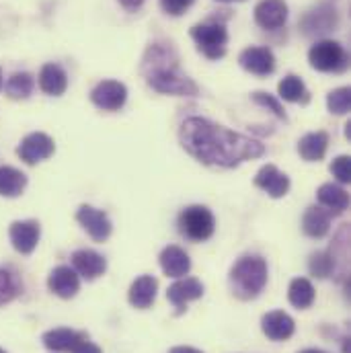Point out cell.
Returning <instances> with one entry per match:
<instances>
[{
  "mask_svg": "<svg viewBox=\"0 0 351 353\" xmlns=\"http://www.w3.org/2000/svg\"><path fill=\"white\" fill-rule=\"evenodd\" d=\"M179 138L183 148L195 161L208 167L232 169L245 161H253L265 154V146L259 140L237 134L205 117L185 119Z\"/></svg>",
  "mask_w": 351,
  "mask_h": 353,
  "instance_id": "1",
  "label": "cell"
},
{
  "mask_svg": "<svg viewBox=\"0 0 351 353\" xmlns=\"http://www.w3.org/2000/svg\"><path fill=\"white\" fill-rule=\"evenodd\" d=\"M144 77L154 90L165 94L195 97L197 85L179 70V56L169 43H152L144 56Z\"/></svg>",
  "mask_w": 351,
  "mask_h": 353,
  "instance_id": "2",
  "label": "cell"
},
{
  "mask_svg": "<svg viewBox=\"0 0 351 353\" xmlns=\"http://www.w3.org/2000/svg\"><path fill=\"white\" fill-rule=\"evenodd\" d=\"M267 261L259 255H245L232 265L228 281L239 300H255L267 283Z\"/></svg>",
  "mask_w": 351,
  "mask_h": 353,
  "instance_id": "3",
  "label": "cell"
},
{
  "mask_svg": "<svg viewBox=\"0 0 351 353\" xmlns=\"http://www.w3.org/2000/svg\"><path fill=\"white\" fill-rule=\"evenodd\" d=\"M191 39L195 41L197 50L208 58V60H220L226 56V46H228V31L222 23L208 21V23H197L191 27Z\"/></svg>",
  "mask_w": 351,
  "mask_h": 353,
  "instance_id": "4",
  "label": "cell"
},
{
  "mask_svg": "<svg viewBox=\"0 0 351 353\" xmlns=\"http://www.w3.org/2000/svg\"><path fill=\"white\" fill-rule=\"evenodd\" d=\"M179 232L193 241V243H203L212 239L216 230V218L205 205H189L179 214Z\"/></svg>",
  "mask_w": 351,
  "mask_h": 353,
  "instance_id": "5",
  "label": "cell"
},
{
  "mask_svg": "<svg viewBox=\"0 0 351 353\" xmlns=\"http://www.w3.org/2000/svg\"><path fill=\"white\" fill-rule=\"evenodd\" d=\"M308 62L314 70L319 72H343L350 66V56L343 50L341 43L331 41V39H323L317 41L310 52H308Z\"/></svg>",
  "mask_w": 351,
  "mask_h": 353,
  "instance_id": "6",
  "label": "cell"
},
{
  "mask_svg": "<svg viewBox=\"0 0 351 353\" xmlns=\"http://www.w3.org/2000/svg\"><path fill=\"white\" fill-rule=\"evenodd\" d=\"M90 101L103 111H117L128 101V88L119 81H101L90 90Z\"/></svg>",
  "mask_w": 351,
  "mask_h": 353,
  "instance_id": "7",
  "label": "cell"
},
{
  "mask_svg": "<svg viewBox=\"0 0 351 353\" xmlns=\"http://www.w3.org/2000/svg\"><path fill=\"white\" fill-rule=\"evenodd\" d=\"M56 150V144L54 140L48 136V134H41V132H35V134H29L21 146L17 148V154L23 163L27 165H35V163H41L46 159H50Z\"/></svg>",
  "mask_w": 351,
  "mask_h": 353,
  "instance_id": "8",
  "label": "cell"
},
{
  "mask_svg": "<svg viewBox=\"0 0 351 353\" xmlns=\"http://www.w3.org/2000/svg\"><path fill=\"white\" fill-rule=\"evenodd\" d=\"M77 220L88 232V236L94 243H105L111 236V220L103 210H97L92 205H81L77 212Z\"/></svg>",
  "mask_w": 351,
  "mask_h": 353,
  "instance_id": "9",
  "label": "cell"
},
{
  "mask_svg": "<svg viewBox=\"0 0 351 353\" xmlns=\"http://www.w3.org/2000/svg\"><path fill=\"white\" fill-rule=\"evenodd\" d=\"M339 23V17H337V10L329 4H319L317 8L308 10L302 21H300V27L306 35H323V33H329L337 27Z\"/></svg>",
  "mask_w": 351,
  "mask_h": 353,
  "instance_id": "10",
  "label": "cell"
},
{
  "mask_svg": "<svg viewBox=\"0 0 351 353\" xmlns=\"http://www.w3.org/2000/svg\"><path fill=\"white\" fill-rule=\"evenodd\" d=\"M201 296H203V283L195 277H179L167 290V298L175 306L177 314H183L187 310V304L199 300Z\"/></svg>",
  "mask_w": 351,
  "mask_h": 353,
  "instance_id": "11",
  "label": "cell"
},
{
  "mask_svg": "<svg viewBox=\"0 0 351 353\" xmlns=\"http://www.w3.org/2000/svg\"><path fill=\"white\" fill-rule=\"evenodd\" d=\"M239 62L247 72L255 77H269L275 70V56L269 48H263V46H253V48L243 50L239 56Z\"/></svg>",
  "mask_w": 351,
  "mask_h": 353,
  "instance_id": "12",
  "label": "cell"
},
{
  "mask_svg": "<svg viewBox=\"0 0 351 353\" xmlns=\"http://www.w3.org/2000/svg\"><path fill=\"white\" fill-rule=\"evenodd\" d=\"M39 224L35 220H23V222H12L8 236L17 253L21 255H31L39 243Z\"/></svg>",
  "mask_w": 351,
  "mask_h": 353,
  "instance_id": "13",
  "label": "cell"
},
{
  "mask_svg": "<svg viewBox=\"0 0 351 353\" xmlns=\"http://www.w3.org/2000/svg\"><path fill=\"white\" fill-rule=\"evenodd\" d=\"M48 285L50 290L58 296V298H64V300H70L79 294L81 290V277L79 273L72 269V267H66V265H60L56 267L50 277H48Z\"/></svg>",
  "mask_w": 351,
  "mask_h": 353,
  "instance_id": "14",
  "label": "cell"
},
{
  "mask_svg": "<svg viewBox=\"0 0 351 353\" xmlns=\"http://www.w3.org/2000/svg\"><path fill=\"white\" fill-rule=\"evenodd\" d=\"M261 331L271 341H288L296 331V323L288 312L271 310L261 319Z\"/></svg>",
  "mask_w": 351,
  "mask_h": 353,
  "instance_id": "15",
  "label": "cell"
},
{
  "mask_svg": "<svg viewBox=\"0 0 351 353\" xmlns=\"http://www.w3.org/2000/svg\"><path fill=\"white\" fill-rule=\"evenodd\" d=\"M255 21L267 31H275L288 21V4L285 0H261L255 6Z\"/></svg>",
  "mask_w": 351,
  "mask_h": 353,
  "instance_id": "16",
  "label": "cell"
},
{
  "mask_svg": "<svg viewBox=\"0 0 351 353\" xmlns=\"http://www.w3.org/2000/svg\"><path fill=\"white\" fill-rule=\"evenodd\" d=\"M255 185L259 189H263L265 193L273 199L283 197L290 191V179L285 173H281L277 167L273 165H265L259 169V173L255 175Z\"/></svg>",
  "mask_w": 351,
  "mask_h": 353,
  "instance_id": "17",
  "label": "cell"
},
{
  "mask_svg": "<svg viewBox=\"0 0 351 353\" xmlns=\"http://www.w3.org/2000/svg\"><path fill=\"white\" fill-rule=\"evenodd\" d=\"M157 292H159V281L152 275H140L128 292V300L134 308L138 310H146L154 304L157 300Z\"/></svg>",
  "mask_w": 351,
  "mask_h": 353,
  "instance_id": "18",
  "label": "cell"
},
{
  "mask_svg": "<svg viewBox=\"0 0 351 353\" xmlns=\"http://www.w3.org/2000/svg\"><path fill=\"white\" fill-rule=\"evenodd\" d=\"M72 267L74 271L85 277L88 281L101 277L107 269V261L103 259V255H99L97 251H90V249H81L72 255Z\"/></svg>",
  "mask_w": 351,
  "mask_h": 353,
  "instance_id": "19",
  "label": "cell"
},
{
  "mask_svg": "<svg viewBox=\"0 0 351 353\" xmlns=\"http://www.w3.org/2000/svg\"><path fill=\"white\" fill-rule=\"evenodd\" d=\"M317 199L323 208H327L329 214H343L350 205V195L343 187L335 185V183H325L319 187L317 191Z\"/></svg>",
  "mask_w": 351,
  "mask_h": 353,
  "instance_id": "20",
  "label": "cell"
},
{
  "mask_svg": "<svg viewBox=\"0 0 351 353\" xmlns=\"http://www.w3.org/2000/svg\"><path fill=\"white\" fill-rule=\"evenodd\" d=\"M302 230L310 239H323L331 230V214L321 205H310L302 218Z\"/></svg>",
  "mask_w": 351,
  "mask_h": 353,
  "instance_id": "21",
  "label": "cell"
},
{
  "mask_svg": "<svg viewBox=\"0 0 351 353\" xmlns=\"http://www.w3.org/2000/svg\"><path fill=\"white\" fill-rule=\"evenodd\" d=\"M39 88L50 97H60L68 88V74L60 64H46L39 72Z\"/></svg>",
  "mask_w": 351,
  "mask_h": 353,
  "instance_id": "22",
  "label": "cell"
},
{
  "mask_svg": "<svg viewBox=\"0 0 351 353\" xmlns=\"http://www.w3.org/2000/svg\"><path fill=\"white\" fill-rule=\"evenodd\" d=\"M159 261H161V267H163L165 275L177 277V279H179V277H185V275L189 273V269H191V259H189V255H187L181 247H175V245L163 249Z\"/></svg>",
  "mask_w": 351,
  "mask_h": 353,
  "instance_id": "23",
  "label": "cell"
},
{
  "mask_svg": "<svg viewBox=\"0 0 351 353\" xmlns=\"http://www.w3.org/2000/svg\"><path fill=\"white\" fill-rule=\"evenodd\" d=\"M329 148V134L327 132H310L298 142V152L306 163H319L323 161L325 152Z\"/></svg>",
  "mask_w": 351,
  "mask_h": 353,
  "instance_id": "24",
  "label": "cell"
},
{
  "mask_svg": "<svg viewBox=\"0 0 351 353\" xmlns=\"http://www.w3.org/2000/svg\"><path fill=\"white\" fill-rule=\"evenodd\" d=\"M85 337V333L72 331V329H52L43 333L41 341L50 352H72V347Z\"/></svg>",
  "mask_w": 351,
  "mask_h": 353,
  "instance_id": "25",
  "label": "cell"
},
{
  "mask_svg": "<svg viewBox=\"0 0 351 353\" xmlns=\"http://www.w3.org/2000/svg\"><path fill=\"white\" fill-rule=\"evenodd\" d=\"M288 300L298 310L310 308L312 302H314V285L310 283V279H306V277L292 279V283L288 288Z\"/></svg>",
  "mask_w": 351,
  "mask_h": 353,
  "instance_id": "26",
  "label": "cell"
},
{
  "mask_svg": "<svg viewBox=\"0 0 351 353\" xmlns=\"http://www.w3.org/2000/svg\"><path fill=\"white\" fill-rule=\"evenodd\" d=\"M277 92H279V97H281L283 101H288V103H302V105H306V103L310 101L308 88L302 83V79L296 77V74L283 77V81L277 85Z\"/></svg>",
  "mask_w": 351,
  "mask_h": 353,
  "instance_id": "27",
  "label": "cell"
},
{
  "mask_svg": "<svg viewBox=\"0 0 351 353\" xmlns=\"http://www.w3.org/2000/svg\"><path fill=\"white\" fill-rule=\"evenodd\" d=\"M27 187V176L19 169L0 167V195L2 197H17Z\"/></svg>",
  "mask_w": 351,
  "mask_h": 353,
  "instance_id": "28",
  "label": "cell"
},
{
  "mask_svg": "<svg viewBox=\"0 0 351 353\" xmlns=\"http://www.w3.org/2000/svg\"><path fill=\"white\" fill-rule=\"evenodd\" d=\"M35 87V81L29 72H14L8 81H6V94L10 99H27Z\"/></svg>",
  "mask_w": 351,
  "mask_h": 353,
  "instance_id": "29",
  "label": "cell"
},
{
  "mask_svg": "<svg viewBox=\"0 0 351 353\" xmlns=\"http://www.w3.org/2000/svg\"><path fill=\"white\" fill-rule=\"evenodd\" d=\"M308 269L314 277L319 279H327L329 275H333L335 271V255L329 253V251H319V253H312L310 255V261H308Z\"/></svg>",
  "mask_w": 351,
  "mask_h": 353,
  "instance_id": "30",
  "label": "cell"
},
{
  "mask_svg": "<svg viewBox=\"0 0 351 353\" xmlns=\"http://www.w3.org/2000/svg\"><path fill=\"white\" fill-rule=\"evenodd\" d=\"M327 107L335 115H345L351 107V90L350 87H341L331 90L327 94Z\"/></svg>",
  "mask_w": 351,
  "mask_h": 353,
  "instance_id": "31",
  "label": "cell"
},
{
  "mask_svg": "<svg viewBox=\"0 0 351 353\" xmlns=\"http://www.w3.org/2000/svg\"><path fill=\"white\" fill-rule=\"evenodd\" d=\"M19 292H21V285H19L17 275L10 273L8 269H0V306L14 300Z\"/></svg>",
  "mask_w": 351,
  "mask_h": 353,
  "instance_id": "32",
  "label": "cell"
},
{
  "mask_svg": "<svg viewBox=\"0 0 351 353\" xmlns=\"http://www.w3.org/2000/svg\"><path fill=\"white\" fill-rule=\"evenodd\" d=\"M251 99L257 103V105H261L265 109H269L275 117H279V119H283V121H288V115H285V109H283V105L273 97V94H269V92H263V90H257V92H253L251 94Z\"/></svg>",
  "mask_w": 351,
  "mask_h": 353,
  "instance_id": "33",
  "label": "cell"
},
{
  "mask_svg": "<svg viewBox=\"0 0 351 353\" xmlns=\"http://www.w3.org/2000/svg\"><path fill=\"white\" fill-rule=\"evenodd\" d=\"M331 173L339 183H350L351 181V159L350 157H337L331 165Z\"/></svg>",
  "mask_w": 351,
  "mask_h": 353,
  "instance_id": "34",
  "label": "cell"
},
{
  "mask_svg": "<svg viewBox=\"0 0 351 353\" xmlns=\"http://www.w3.org/2000/svg\"><path fill=\"white\" fill-rule=\"evenodd\" d=\"M195 0H161V6L167 14L171 17H181L185 10H189V6L193 4Z\"/></svg>",
  "mask_w": 351,
  "mask_h": 353,
  "instance_id": "35",
  "label": "cell"
},
{
  "mask_svg": "<svg viewBox=\"0 0 351 353\" xmlns=\"http://www.w3.org/2000/svg\"><path fill=\"white\" fill-rule=\"evenodd\" d=\"M70 353H103V352H101V347H99V345L90 343V341H88V337L85 335V337H83V339L72 347V352Z\"/></svg>",
  "mask_w": 351,
  "mask_h": 353,
  "instance_id": "36",
  "label": "cell"
},
{
  "mask_svg": "<svg viewBox=\"0 0 351 353\" xmlns=\"http://www.w3.org/2000/svg\"><path fill=\"white\" fill-rule=\"evenodd\" d=\"M119 4H121L126 10H138V8L144 4V0H119Z\"/></svg>",
  "mask_w": 351,
  "mask_h": 353,
  "instance_id": "37",
  "label": "cell"
},
{
  "mask_svg": "<svg viewBox=\"0 0 351 353\" xmlns=\"http://www.w3.org/2000/svg\"><path fill=\"white\" fill-rule=\"evenodd\" d=\"M169 353H203L199 352V350H195V347H187V345H179V347H173Z\"/></svg>",
  "mask_w": 351,
  "mask_h": 353,
  "instance_id": "38",
  "label": "cell"
},
{
  "mask_svg": "<svg viewBox=\"0 0 351 353\" xmlns=\"http://www.w3.org/2000/svg\"><path fill=\"white\" fill-rule=\"evenodd\" d=\"M343 353H351L350 339H343Z\"/></svg>",
  "mask_w": 351,
  "mask_h": 353,
  "instance_id": "39",
  "label": "cell"
},
{
  "mask_svg": "<svg viewBox=\"0 0 351 353\" xmlns=\"http://www.w3.org/2000/svg\"><path fill=\"white\" fill-rule=\"evenodd\" d=\"M345 138H348V140L351 138V123H348V125H345Z\"/></svg>",
  "mask_w": 351,
  "mask_h": 353,
  "instance_id": "40",
  "label": "cell"
},
{
  "mask_svg": "<svg viewBox=\"0 0 351 353\" xmlns=\"http://www.w3.org/2000/svg\"><path fill=\"white\" fill-rule=\"evenodd\" d=\"M300 353H325V352H321V350H304V352H300Z\"/></svg>",
  "mask_w": 351,
  "mask_h": 353,
  "instance_id": "41",
  "label": "cell"
},
{
  "mask_svg": "<svg viewBox=\"0 0 351 353\" xmlns=\"http://www.w3.org/2000/svg\"><path fill=\"white\" fill-rule=\"evenodd\" d=\"M0 88H2V70H0Z\"/></svg>",
  "mask_w": 351,
  "mask_h": 353,
  "instance_id": "42",
  "label": "cell"
},
{
  "mask_svg": "<svg viewBox=\"0 0 351 353\" xmlns=\"http://www.w3.org/2000/svg\"><path fill=\"white\" fill-rule=\"evenodd\" d=\"M220 2H232V0H220ZM239 2H243V0H239Z\"/></svg>",
  "mask_w": 351,
  "mask_h": 353,
  "instance_id": "43",
  "label": "cell"
},
{
  "mask_svg": "<svg viewBox=\"0 0 351 353\" xmlns=\"http://www.w3.org/2000/svg\"><path fill=\"white\" fill-rule=\"evenodd\" d=\"M0 353H6V352H4V350H0Z\"/></svg>",
  "mask_w": 351,
  "mask_h": 353,
  "instance_id": "44",
  "label": "cell"
}]
</instances>
